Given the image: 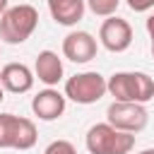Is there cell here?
<instances>
[{
  "label": "cell",
  "mask_w": 154,
  "mask_h": 154,
  "mask_svg": "<svg viewBox=\"0 0 154 154\" xmlns=\"http://www.w3.org/2000/svg\"><path fill=\"white\" fill-rule=\"evenodd\" d=\"M38 26V12L34 5H14V7H7L2 14H0V41L5 43H24Z\"/></svg>",
  "instance_id": "obj_1"
},
{
  "label": "cell",
  "mask_w": 154,
  "mask_h": 154,
  "mask_svg": "<svg viewBox=\"0 0 154 154\" xmlns=\"http://www.w3.org/2000/svg\"><path fill=\"white\" fill-rule=\"evenodd\" d=\"M108 94L113 101L147 103L154 99V79L147 72H113L108 77Z\"/></svg>",
  "instance_id": "obj_2"
},
{
  "label": "cell",
  "mask_w": 154,
  "mask_h": 154,
  "mask_svg": "<svg viewBox=\"0 0 154 154\" xmlns=\"http://www.w3.org/2000/svg\"><path fill=\"white\" fill-rule=\"evenodd\" d=\"M84 144L89 154H130L135 147V135L123 132L111 123H96L87 130Z\"/></svg>",
  "instance_id": "obj_3"
},
{
  "label": "cell",
  "mask_w": 154,
  "mask_h": 154,
  "mask_svg": "<svg viewBox=\"0 0 154 154\" xmlns=\"http://www.w3.org/2000/svg\"><path fill=\"white\" fill-rule=\"evenodd\" d=\"M38 140L36 125L14 113H0V149H31Z\"/></svg>",
  "instance_id": "obj_4"
},
{
  "label": "cell",
  "mask_w": 154,
  "mask_h": 154,
  "mask_svg": "<svg viewBox=\"0 0 154 154\" xmlns=\"http://www.w3.org/2000/svg\"><path fill=\"white\" fill-rule=\"evenodd\" d=\"M106 91H108V79L99 72H91V70L65 79V96L75 103H82V106L96 103Z\"/></svg>",
  "instance_id": "obj_5"
},
{
  "label": "cell",
  "mask_w": 154,
  "mask_h": 154,
  "mask_svg": "<svg viewBox=\"0 0 154 154\" xmlns=\"http://www.w3.org/2000/svg\"><path fill=\"white\" fill-rule=\"evenodd\" d=\"M106 123H111L113 128L123 130V132H140L147 128L149 123V113L144 108V103H135V101H113L106 108Z\"/></svg>",
  "instance_id": "obj_6"
},
{
  "label": "cell",
  "mask_w": 154,
  "mask_h": 154,
  "mask_svg": "<svg viewBox=\"0 0 154 154\" xmlns=\"http://www.w3.org/2000/svg\"><path fill=\"white\" fill-rule=\"evenodd\" d=\"M99 41L111 53L128 51L130 43H132V26H130V22L123 19V17H116V14L106 17L101 29H99Z\"/></svg>",
  "instance_id": "obj_7"
},
{
  "label": "cell",
  "mask_w": 154,
  "mask_h": 154,
  "mask_svg": "<svg viewBox=\"0 0 154 154\" xmlns=\"http://www.w3.org/2000/svg\"><path fill=\"white\" fill-rule=\"evenodd\" d=\"M96 38L89 34V31H70L65 38H63V55L72 63H89L96 58Z\"/></svg>",
  "instance_id": "obj_8"
},
{
  "label": "cell",
  "mask_w": 154,
  "mask_h": 154,
  "mask_svg": "<svg viewBox=\"0 0 154 154\" xmlns=\"http://www.w3.org/2000/svg\"><path fill=\"white\" fill-rule=\"evenodd\" d=\"M65 101H67L65 94H60L58 89L48 87V89L38 91L31 99V111H34V116L38 120H58L65 113Z\"/></svg>",
  "instance_id": "obj_9"
},
{
  "label": "cell",
  "mask_w": 154,
  "mask_h": 154,
  "mask_svg": "<svg viewBox=\"0 0 154 154\" xmlns=\"http://www.w3.org/2000/svg\"><path fill=\"white\" fill-rule=\"evenodd\" d=\"M34 79H36V75L24 63H7L0 70V84L5 87V91H12V94L29 91L34 87Z\"/></svg>",
  "instance_id": "obj_10"
},
{
  "label": "cell",
  "mask_w": 154,
  "mask_h": 154,
  "mask_svg": "<svg viewBox=\"0 0 154 154\" xmlns=\"http://www.w3.org/2000/svg\"><path fill=\"white\" fill-rule=\"evenodd\" d=\"M34 75L46 87H55L63 79V60L58 58V53L55 51H41L36 55V63H34Z\"/></svg>",
  "instance_id": "obj_11"
},
{
  "label": "cell",
  "mask_w": 154,
  "mask_h": 154,
  "mask_svg": "<svg viewBox=\"0 0 154 154\" xmlns=\"http://www.w3.org/2000/svg\"><path fill=\"white\" fill-rule=\"evenodd\" d=\"M48 2V12L55 19V24L60 26H75L87 10L84 0H46Z\"/></svg>",
  "instance_id": "obj_12"
},
{
  "label": "cell",
  "mask_w": 154,
  "mask_h": 154,
  "mask_svg": "<svg viewBox=\"0 0 154 154\" xmlns=\"http://www.w3.org/2000/svg\"><path fill=\"white\" fill-rule=\"evenodd\" d=\"M84 2L96 17H111V14H116V10L120 5V0H84Z\"/></svg>",
  "instance_id": "obj_13"
},
{
  "label": "cell",
  "mask_w": 154,
  "mask_h": 154,
  "mask_svg": "<svg viewBox=\"0 0 154 154\" xmlns=\"http://www.w3.org/2000/svg\"><path fill=\"white\" fill-rule=\"evenodd\" d=\"M43 154H77V149H75V144L67 142V140H53V142L46 147Z\"/></svg>",
  "instance_id": "obj_14"
},
{
  "label": "cell",
  "mask_w": 154,
  "mask_h": 154,
  "mask_svg": "<svg viewBox=\"0 0 154 154\" xmlns=\"http://www.w3.org/2000/svg\"><path fill=\"white\" fill-rule=\"evenodd\" d=\"M132 12H149L154 7V0H125Z\"/></svg>",
  "instance_id": "obj_15"
},
{
  "label": "cell",
  "mask_w": 154,
  "mask_h": 154,
  "mask_svg": "<svg viewBox=\"0 0 154 154\" xmlns=\"http://www.w3.org/2000/svg\"><path fill=\"white\" fill-rule=\"evenodd\" d=\"M147 34H149V38H152V58H154V12L147 17Z\"/></svg>",
  "instance_id": "obj_16"
},
{
  "label": "cell",
  "mask_w": 154,
  "mask_h": 154,
  "mask_svg": "<svg viewBox=\"0 0 154 154\" xmlns=\"http://www.w3.org/2000/svg\"><path fill=\"white\" fill-rule=\"evenodd\" d=\"M5 10H7V0H0V14H2Z\"/></svg>",
  "instance_id": "obj_17"
},
{
  "label": "cell",
  "mask_w": 154,
  "mask_h": 154,
  "mask_svg": "<svg viewBox=\"0 0 154 154\" xmlns=\"http://www.w3.org/2000/svg\"><path fill=\"white\" fill-rule=\"evenodd\" d=\"M2 99H5V87L0 84V103H2Z\"/></svg>",
  "instance_id": "obj_18"
},
{
  "label": "cell",
  "mask_w": 154,
  "mask_h": 154,
  "mask_svg": "<svg viewBox=\"0 0 154 154\" xmlns=\"http://www.w3.org/2000/svg\"><path fill=\"white\" fill-rule=\"evenodd\" d=\"M140 154H154V149H144V152H140Z\"/></svg>",
  "instance_id": "obj_19"
}]
</instances>
